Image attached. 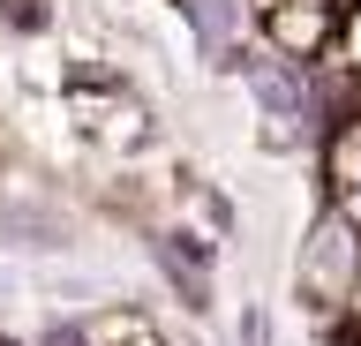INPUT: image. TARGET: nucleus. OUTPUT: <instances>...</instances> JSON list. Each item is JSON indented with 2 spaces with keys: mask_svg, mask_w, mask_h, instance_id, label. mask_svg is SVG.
I'll return each mask as SVG.
<instances>
[{
  "mask_svg": "<svg viewBox=\"0 0 361 346\" xmlns=\"http://www.w3.org/2000/svg\"><path fill=\"white\" fill-rule=\"evenodd\" d=\"M248 83H256V98H264V113L271 121H301V75H286L279 61H248Z\"/></svg>",
  "mask_w": 361,
  "mask_h": 346,
  "instance_id": "1",
  "label": "nucleus"
},
{
  "mask_svg": "<svg viewBox=\"0 0 361 346\" xmlns=\"http://www.w3.org/2000/svg\"><path fill=\"white\" fill-rule=\"evenodd\" d=\"M196 8V23H203V46H219L226 53V30H233V0H188Z\"/></svg>",
  "mask_w": 361,
  "mask_h": 346,
  "instance_id": "2",
  "label": "nucleus"
}]
</instances>
